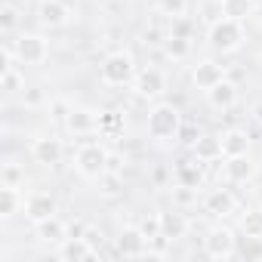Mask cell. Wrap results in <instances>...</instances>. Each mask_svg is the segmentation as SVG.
I'll return each instance as SVG.
<instances>
[{"mask_svg": "<svg viewBox=\"0 0 262 262\" xmlns=\"http://www.w3.org/2000/svg\"><path fill=\"white\" fill-rule=\"evenodd\" d=\"M148 237L142 234L139 225H126L120 228L117 241H114V253L117 256H126V259H139V256H148Z\"/></svg>", "mask_w": 262, "mask_h": 262, "instance_id": "8", "label": "cell"}, {"mask_svg": "<svg viewBox=\"0 0 262 262\" xmlns=\"http://www.w3.org/2000/svg\"><path fill=\"white\" fill-rule=\"evenodd\" d=\"M22 102H25V108H40V105H50V99L43 96V90H25V93H22Z\"/></svg>", "mask_w": 262, "mask_h": 262, "instance_id": "34", "label": "cell"}, {"mask_svg": "<svg viewBox=\"0 0 262 262\" xmlns=\"http://www.w3.org/2000/svg\"><path fill=\"white\" fill-rule=\"evenodd\" d=\"M99 182H102V191L105 194H117L120 191V173H114V170H108Z\"/></svg>", "mask_w": 262, "mask_h": 262, "instance_id": "35", "label": "cell"}, {"mask_svg": "<svg viewBox=\"0 0 262 262\" xmlns=\"http://www.w3.org/2000/svg\"><path fill=\"white\" fill-rule=\"evenodd\" d=\"M256 120L262 123V105H256Z\"/></svg>", "mask_w": 262, "mask_h": 262, "instance_id": "39", "label": "cell"}, {"mask_svg": "<svg viewBox=\"0 0 262 262\" xmlns=\"http://www.w3.org/2000/svg\"><path fill=\"white\" fill-rule=\"evenodd\" d=\"M139 228H142V234L151 241V237H158L161 234V213H151V216H145L142 222H139Z\"/></svg>", "mask_w": 262, "mask_h": 262, "instance_id": "33", "label": "cell"}, {"mask_svg": "<svg viewBox=\"0 0 262 262\" xmlns=\"http://www.w3.org/2000/svg\"><path fill=\"white\" fill-rule=\"evenodd\" d=\"M219 80H225V65H219L216 59H201V62L191 68V83H194L201 93L213 90Z\"/></svg>", "mask_w": 262, "mask_h": 262, "instance_id": "13", "label": "cell"}, {"mask_svg": "<svg viewBox=\"0 0 262 262\" xmlns=\"http://www.w3.org/2000/svg\"><path fill=\"white\" fill-rule=\"evenodd\" d=\"M120 123L123 120H120L117 111H105V114H99V133L108 136V133H114V129H120Z\"/></svg>", "mask_w": 262, "mask_h": 262, "instance_id": "31", "label": "cell"}, {"mask_svg": "<svg viewBox=\"0 0 262 262\" xmlns=\"http://www.w3.org/2000/svg\"><path fill=\"white\" fill-rule=\"evenodd\" d=\"M222 176L228 185H244L256 176V164L250 161V155H234V158H222Z\"/></svg>", "mask_w": 262, "mask_h": 262, "instance_id": "12", "label": "cell"}, {"mask_svg": "<svg viewBox=\"0 0 262 262\" xmlns=\"http://www.w3.org/2000/svg\"><path fill=\"white\" fill-rule=\"evenodd\" d=\"M164 90H167V77H164L161 68L148 65V68L136 71V77H133V93H136L139 99H158Z\"/></svg>", "mask_w": 262, "mask_h": 262, "instance_id": "9", "label": "cell"}, {"mask_svg": "<svg viewBox=\"0 0 262 262\" xmlns=\"http://www.w3.org/2000/svg\"><path fill=\"white\" fill-rule=\"evenodd\" d=\"M161 50H164V56H167V59L179 62V59H185V56L191 53V40H188V37H176V34H167V40L161 43Z\"/></svg>", "mask_w": 262, "mask_h": 262, "instance_id": "24", "label": "cell"}, {"mask_svg": "<svg viewBox=\"0 0 262 262\" xmlns=\"http://www.w3.org/2000/svg\"><path fill=\"white\" fill-rule=\"evenodd\" d=\"M0 185H16V188H22L25 185V167L16 164V161H7L4 167H0Z\"/></svg>", "mask_w": 262, "mask_h": 262, "instance_id": "27", "label": "cell"}, {"mask_svg": "<svg viewBox=\"0 0 262 262\" xmlns=\"http://www.w3.org/2000/svg\"><path fill=\"white\" fill-rule=\"evenodd\" d=\"M182 114H179V108L173 105V102H158V105H151V111H148V120H145V129H148V139L155 142V145H161V148H170V145H176L179 142V136H182Z\"/></svg>", "mask_w": 262, "mask_h": 262, "instance_id": "1", "label": "cell"}, {"mask_svg": "<svg viewBox=\"0 0 262 262\" xmlns=\"http://www.w3.org/2000/svg\"><path fill=\"white\" fill-rule=\"evenodd\" d=\"M0 90H7V93H25V80H22V74H19L16 65L0 74Z\"/></svg>", "mask_w": 262, "mask_h": 262, "instance_id": "28", "label": "cell"}, {"mask_svg": "<svg viewBox=\"0 0 262 262\" xmlns=\"http://www.w3.org/2000/svg\"><path fill=\"white\" fill-rule=\"evenodd\" d=\"M161 234L170 237L173 244L182 241V237L188 234V219H185V213H179V210H164V213H161Z\"/></svg>", "mask_w": 262, "mask_h": 262, "instance_id": "21", "label": "cell"}, {"mask_svg": "<svg viewBox=\"0 0 262 262\" xmlns=\"http://www.w3.org/2000/svg\"><path fill=\"white\" fill-rule=\"evenodd\" d=\"M50 111H53V117H59V120H65L68 117V111H71V105L65 102V99H50V105H47Z\"/></svg>", "mask_w": 262, "mask_h": 262, "instance_id": "37", "label": "cell"}, {"mask_svg": "<svg viewBox=\"0 0 262 262\" xmlns=\"http://www.w3.org/2000/svg\"><path fill=\"white\" fill-rule=\"evenodd\" d=\"M210 4H216V7H222V4H225V0H210Z\"/></svg>", "mask_w": 262, "mask_h": 262, "instance_id": "40", "label": "cell"}, {"mask_svg": "<svg viewBox=\"0 0 262 262\" xmlns=\"http://www.w3.org/2000/svg\"><path fill=\"white\" fill-rule=\"evenodd\" d=\"M31 158H34V164H40V167H47V170H56L59 164H62V158H65V145H62V139L59 136H37L34 142H31Z\"/></svg>", "mask_w": 262, "mask_h": 262, "instance_id": "7", "label": "cell"}, {"mask_svg": "<svg viewBox=\"0 0 262 262\" xmlns=\"http://www.w3.org/2000/svg\"><path fill=\"white\" fill-rule=\"evenodd\" d=\"M16 213H25V194L16 185H0V219H13Z\"/></svg>", "mask_w": 262, "mask_h": 262, "instance_id": "19", "label": "cell"}, {"mask_svg": "<svg viewBox=\"0 0 262 262\" xmlns=\"http://www.w3.org/2000/svg\"><path fill=\"white\" fill-rule=\"evenodd\" d=\"M170 176H173V173H170L167 167H158V170H155V185H164Z\"/></svg>", "mask_w": 262, "mask_h": 262, "instance_id": "38", "label": "cell"}, {"mask_svg": "<svg viewBox=\"0 0 262 262\" xmlns=\"http://www.w3.org/2000/svg\"><path fill=\"white\" fill-rule=\"evenodd\" d=\"M56 256L65 259V262H80V259H96L99 253L90 247L86 237H74V234H68V237L56 247Z\"/></svg>", "mask_w": 262, "mask_h": 262, "instance_id": "16", "label": "cell"}, {"mask_svg": "<svg viewBox=\"0 0 262 262\" xmlns=\"http://www.w3.org/2000/svg\"><path fill=\"white\" fill-rule=\"evenodd\" d=\"M34 234H37V241H40L43 247H59L71 231H68V225H65L59 216H50V219H43L40 225H34Z\"/></svg>", "mask_w": 262, "mask_h": 262, "instance_id": "17", "label": "cell"}, {"mask_svg": "<svg viewBox=\"0 0 262 262\" xmlns=\"http://www.w3.org/2000/svg\"><path fill=\"white\" fill-rule=\"evenodd\" d=\"M244 40H247V31H244V22H237V19H228V16H222V19H216V22H210V28H207V43H210V50H216V53H237L241 47H244Z\"/></svg>", "mask_w": 262, "mask_h": 262, "instance_id": "3", "label": "cell"}, {"mask_svg": "<svg viewBox=\"0 0 262 262\" xmlns=\"http://www.w3.org/2000/svg\"><path fill=\"white\" fill-rule=\"evenodd\" d=\"M65 126H68V133H74V136L99 133V114L93 108H71L68 117H65Z\"/></svg>", "mask_w": 262, "mask_h": 262, "instance_id": "14", "label": "cell"}, {"mask_svg": "<svg viewBox=\"0 0 262 262\" xmlns=\"http://www.w3.org/2000/svg\"><path fill=\"white\" fill-rule=\"evenodd\" d=\"M204 96H207V102H210L216 111H228V108H234V102H237V86L225 77V80H219L213 90H207Z\"/></svg>", "mask_w": 262, "mask_h": 262, "instance_id": "18", "label": "cell"}, {"mask_svg": "<svg viewBox=\"0 0 262 262\" xmlns=\"http://www.w3.org/2000/svg\"><path fill=\"white\" fill-rule=\"evenodd\" d=\"M158 13L170 16V19L188 16V0H158Z\"/></svg>", "mask_w": 262, "mask_h": 262, "instance_id": "29", "label": "cell"}, {"mask_svg": "<svg viewBox=\"0 0 262 262\" xmlns=\"http://www.w3.org/2000/svg\"><path fill=\"white\" fill-rule=\"evenodd\" d=\"M136 77V59L129 50H114L99 62V80L105 86H129Z\"/></svg>", "mask_w": 262, "mask_h": 262, "instance_id": "2", "label": "cell"}, {"mask_svg": "<svg viewBox=\"0 0 262 262\" xmlns=\"http://www.w3.org/2000/svg\"><path fill=\"white\" fill-rule=\"evenodd\" d=\"M173 201H176V207H191V204L198 201V188L176 185V188H173Z\"/></svg>", "mask_w": 262, "mask_h": 262, "instance_id": "32", "label": "cell"}, {"mask_svg": "<svg viewBox=\"0 0 262 262\" xmlns=\"http://www.w3.org/2000/svg\"><path fill=\"white\" fill-rule=\"evenodd\" d=\"M13 47H16V59H19L22 65H43V62L50 59V43H47L43 34L25 31V34H19V37L13 40Z\"/></svg>", "mask_w": 262, "mask_h": 262, "instance_id": "6", "label": "cell"}, {"mask_svg": "<svg viewBox=\"0 0 262 262\" xmlns=\"http://www.w3.org/2000/svg\"><path fill=\"white\" fill-rule=\"evenodd\" d=\"M191 155H194V161H201V164L222 161V136H198L194 145H191Z\"/></svg>", "mask_w": 262, "mask_h": 262, "instance_id": "20", "label": "cell"}, {"mask_svg": "<svg viewBox=\"0 0 262 262\" xmlns=\"http://www.w3.org/2000/svg\"><path fill=\"white\" fill-rule=\"evenodd\" d=\"M71 7L65 4V0H40L37 4V22L43 28H62L71 22Z\"/></svg>", "mask_w": 262, "mask_h": 262, "instance_id": "11", "label": "cell"}, {"mask_svg": "<svg viewBox=\"0 0 262 262\" xmlns=\"http://www.w3.org/2000/svg\"><path fill=\"white\" fill-rule=\"evenodd\" d=\"M253 10H256V0H225L222 4V16L237 19V22H247V16H253Z\"/></svg>", "mask_w": 262, "mask_h": 262, "instance_id": "26", "label": "cell"}, {"mask_svg": "<svg viewBox=\"0 0 262 262\" xmlns=\"http://www.w3.org/2000/svg\"><path fill=\"white\" fill-rule=\"evenodd\" d=\"M173 179H176V185H185V188H201V185H204V170H201V161H182V164H176Z\"/></svg>", "mask_w": 262, "mask_h": 262, "instance_id": "23", "label": "cell"}, {"mask_svg": "<svg viewBox=\"0 0 262 262\" xmlns=\"http://www.w3.org/2000/svg\"><path fill=\"white\" fill-rule=\"evenodd\" d=\"M204 210H207L210 216H216V219H225V216H231V213L237 210V198H234L228 188H213V191L204 198Z\"/></svg>", "mask_w": 262, "mask_h": 262, "instance_id": "15", "label": "cell"}, {"mask_svg": "<svg viewBox=\"0 0 262 262\" xmlns=\"http://www.w3.org/2000/svg\"><path fill=\"white\" fill-rule=\"evenodd\" d=\"M234 155H250V136L247 129H225L222 133V158H234Z\"/></svg>", "mask_w": 262, "mask_h": 262, "instance_id": "22", "label": "cell"}, {"mask_svg": "<svg viewBox=\"0 0 262 262\" xmlns=\"http://www.w3.org/2000/svg\"><path fill=\"white\" fill-rule=\"evenodd\" d=\"M108 158L111 151L99 142H83L74 155V170L80 179H102L108 173Z\"/></svg>", "mask_w": 262, "mask_h": 262, "instance_id": "4", "label": "cell"}, {"mask_svg": "<svg viewBox=\"0 0 262 262\" xmlns=\"http://www.w3.org/2000/svg\"><path fill=\"white\" fill-rule=\"evenodd\" d=\"M241 231L247 241H262V210H247L241 216Z\"/></svg>", "mask_w": 262, "mask_h": 262, "instance_id": "25", "label": "cell"}, {"mask_svg": "<svg viewBox=\"0 0 262 262\" xmlns=\"http://www.w3.org/2000/svg\"><path fill=\"white\" fill-rule=\"evenodd\" d=\"M59 213V201L50 194V191H31L28 198H25V219L31 222V225H40L43 219H50V216H56Z\"/></svg>", "mask_w": 262, "mask_h": 262, "instance_id": "10", "label": "cell"}, {"mask_svg": "<svg viewBox=\"0 0 262 262\" xmlns=\"http://www.w3.org/2000/svg\"><path fill=\"white\" fill-rule=\"evenodd\" d=\"M16 25H19V7L16 4H4V7H0V28L13 31Z\"/></svg>", "mask_w": 262, "mask_h": 262, "instance_id": "30", "label": "cell"}, {"mask_svg": "<svg viewBox=\"0 0 262 262\" xmlns=\"http://www.w3.org/2000/svg\"><path fill=\"white\" fill-rule=\"evenodd\" d=\"M83 237L90 241V247H93L96 253H99V250H102V244H105V234H102V228H96V225H86Z\"/></svg>", "mask_w": 262, "mask_h": 262, "instance_id": "36", "label": "cell"}, {"mask_svg": "<svg viewBox=\"0 0 262 262\" xmlns=\"http://www.w3.org/2000/svg\"><path fill=\"white\" fill-rule=\"evenodd\" d=\"M204 253L210 259H234L237 256V234L228 225H213L204 237Z\"/></svg>", "mask_w": 262, "mask_h": 262, "instance_id": "5", "label": "cell"}]
</instances>
